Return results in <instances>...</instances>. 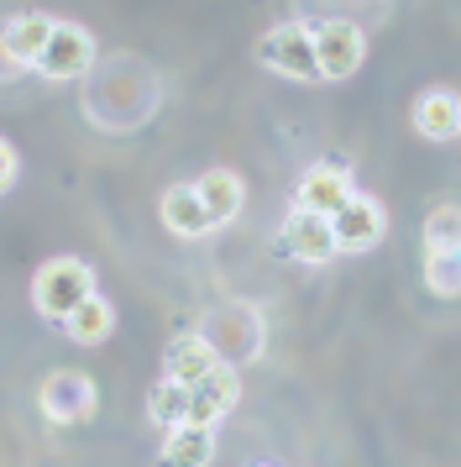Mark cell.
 Returning <instances> with one entry per match:
<instances>
[{
  "mask_svg": "<svg viewBox=\"0 0 461 467\" xmlns=\"http://www.w3.org/2000/svg\"><path fill=\"white\" fill-rule=\"evenodd\" d=\"M89 295H95V268L84 257H47L37 268V278H32V305L47 320H63Z\"/></svg>",
  "mask_w": 461,
  "mask_h": 467,
  "instance_id": "6da1fadb",
  "label": "cell"
},
{
  "mask_svg": "<svg viewBox=\"0 0 461 467\" xmlns=\"http://www.w3.org/2000/svg\"><path fill=\"white\" fill-rule=\"evenodd\" d=\"M331 242L335 253H373L377 242H383V232H388V215H383V205H377L373 194H346L341 205H335L331 215Z\"/></svg>",
  "mask_w": 461,
  "mask_h": 467,
  "instance_id": "7a4b0ae2",
  "label": "cell"
},
{
  "mask_svg": "<svg viewBox=\"0 0 461 467\" xmlns=\"http://www.w3.org/2000/svg\"><path fill=\"white\" fill-rule=\"evenodd\" d=\"M310 47H314V68H320V79H352L362 58H367V37H362V26L356 22H314L310 32Z\"/></svg>",
  "mask_w": 461,
  "mask_h": 467,
  "instance_id": "3957f363",
  "label": "cell"
},
{
  "mask_svg": "<svg viewBox=\"0 0 461 467\" xmlns=\"http://www.w3.org/2000/svg\"><path fill=\"white\" fill-rule=\"evenodd\" d=\"M257 64L283 74V79H299V85H314L320 68H314V47H310V26H272L268 37H257Z\"/></svg>",
  "mask_w": 461,
  "mask_h": 467,
  "instance_id": "277c9868",
  "label": "cell"
},
{
  "mask_svg": "<svg viewBox=\"0 0 461 467\" xmlns=\"http://www.w3.org/2000/svg\"><path fill=\"white\" fill-rule=\"evenodd\" d=\"M37 404H42V415H47L53 425H79V420L95 415L100 394H95V383L84 379V373L63 368V373H47V379H42Z\"/></svg>",
  "mask_w": 461,
  "mask_h": 467,
  "instance_id": "5b68a950",
  "label": "cell"
},
{
  "mask_svg": "<svg viewBox=\"0 0 461 467\" xmlns=\"http://www.w3.org/2000/svg\"><path fill=\"white\" fill-rule=\"evenodd\" d=\"M89 58H95L89 32L74 22H53V32H47L42 53L32 58V68H37L42 79H79L84 68H89Z\"/></svg>",
  "mask_w": 461,
  "mask_h": 467,
  "instance_id": "8992f818",
  "label": "cell"
},
{
  "mask_svg": "<svg viewBox=\"0 0 461 467\" xmlns=\"http://www.w3.org/2000/svg\"><path fill=\"white\" fill-rule=\"evenodd\" d=\"M236 400H241V379H236V368H230V362H215L200 383H189L184 420L189 425H215V420H226L230 410H236Z\"/></svg>",
  "mask_w": 461,
  "mask_h": 467,
  "instance_id": "52a82bcc",
  "label": "cell"
},
{
  "mask_svg": "<svg viewBox=\"0 0 461 467\" xmlns=\"http://www.w3.org/2000/svg\"><path fill=\"white\" fill-rule=\"evenodd\" d=\"M278 247L293 257V263H310V268H320V263H331L335 257V242H331V221L314 211H299L293 205L289 221H283V232H278Z\"/></svg>",
  "mask_w": 461,
  "mask_h": 467,
  "instance_id": "ba28073f",
  "label": "cell"
},
{
  "mask_svg": "<svg viewBox=\"0 0 461 467\" xmlns=\"http://www.w3.org/2000/svg\"><path fill=\"white\" fill-rule=\"evenodd\" d=\"M346 194H352V169H346V163H314V169L299 173L293 205H299V211H314V215H331Z\"/></svg>",
  "mask_w": 461,
  "mask_h": 467,
  "instance_id": "9c48e42d",
  "label": "cell"
},
{
  "mask_svg": "<svg viewBox=\"0 0 461 467\" xmlns=\"http://www.w3.org/2000/svg\"><path fill=\"white\" fill-rule=\"evenodd\" d=\"M215 362H220V352H215V347H210L200 331H184V337L168 341V352H163V379H173V383H184V389H189V383L205 379Z\"/></svg>",
  "mask_w": 461,
  "mask_h": 467,
  "instance_id": "30bf717a",
  "label": "cell"
},
{
  "mask_svg": "<svg viewBox=\"0 0 461 467\" xmlns=\"http://www.w3.org/2000/svg\"><path fill=\"white\" fill-rule=\"evenodd\" d=\"M415 131L425 142H456V131H461L456 89H425L415 100Z\"/></svg>",
  "mask_w": 461,
  "mask_h": 467,
  "instance_id": "8fae6325",
  "label": "cell"
},
{
  "mask_svg": "<svg viewBox=\"0 0 461 467\" xmlns=\"http://www.w3.org/2000/svg\"><path fill=\"white\" fill-rule=\"evenodd\" d=\"M158 215H163V226L173 236H205V232H215V221H210V211H205V200L194 194V184H173V190L163 194V205H158Z\"/></svg>",
  "mask_w": 461,
  "mask_h": 467,
  "instance_id": "7c38bea8",
  "label": "cell"
},
{
  "mask_svg": "<svg viewBox=\"0 0 461 467\" xmlns=\"http://www.w3.org/2000/svg\"><path fill=\"white\" fill-rule=\"evenodd\" d=\"M194 194L205 200V211H210V221H215V226L236 221V215H241V205H247V184H241L230 169H210L205 179H194Z\"/></svg>",
  "mask_w": 461,
  "mask_h": 467,
  "instance_id": "4fadbf2b",
  "label": "cell"
},
{
  "mask_svg": "<svg viewBox=\"0 0 461 467\" xmlns=\"http://www.w3.org/2000/svg\"><path fill=\"white\" fill-rule=\"evenodd\" d=\"M58 326L68 331V341H79V347H100V341L116 331V305H110L105 295H89V299H79Z\"/></svg>",
  "mask_w": 461,
  "mask_h": 467,
  "instance_id": "5bb4252c",
  "label": "cell"
},
{
  "mask_svg": "<svg viewBox=\"0 0 461 467\" xmlns=\"http://www.w3.org/2000/svg\"><path fill=\"white\" fill-rule=\"evenodd\" d=\"M215 457V425H173L163 441V462L158 467H210Z\"/></svg>",
  "mask_w": 461,
  "mask_h": 467,
  "instance_id": "9a60e30c",
  "label": "cell"
},
{
  "mask_svg": "<svg viewBox=\"0 0 461 467\" xmlns=\"http://www.w3.org/2000/svg\"><path fill=\"white\" fill-rule=\"evenodd\" d=\"M47 32H53V16H42V11H21L16 22H5L0 32V53L11 58V64H32L47 43Z\"/></svg>",
  "mask_w": 461,
  "mask_h": 467,
  "instance_id": "2e32d148",
  "label": "cell"
},
{
  "mask_svg": "<svg viewBox=\"0 0 461 467\" xmlns=\"http://www.w3.org/2000/svg\"><path fill=\"white\" fill-rule=\"evenodd\" d=\"M184 410H189V389L184 383H152V394H147V415H152V425H163V431H173V425H184Z\"/></svg>",
  "mask_w": 461,
  "mask_h": 467,
  "instance_id": "e0dca14e",
  "label": "cell"
},
{
  "mask_svg": "<svg viewBox=\"0 0 461 467\" xmlns=\"http://www.w3.org/2000/svg\"><path fill=\"white\" fill-rule=\"evenodd\" d=\"M461 247V205H440L425 221V253H456Z\"/></svg>",
  "mask_w": 461,
  "mask_h": 467,
  "instance_id": "ac0fdd59",
  "label": "cell"
},
{
  "mask_svg": "<svg viewBox=\"0 0 461 467\" xmlns=\"http://www.w3.org/2000/svg\"><path fill=\"white\" fill-rule=\"evenodd\" d=\"M425 284L435 295L456 299L461 295V257L456 253H425Z\"/></svg>",
  "mask_w": 461,
  "mask_h": 467,
  "instance_id": "d6986e66",
  "label": "cell"
},
{
  "mask_svg": "<svg viewBox=\"0 0 461 467\" xmlns=\"http://www.w3.org/2000/svg\"><path fill=\"white\" fill-rule=\"evenodd\" d=\"M11 179H16V148L0 137V194L11 190Z\"/></svg>",
  "mask_w": 461,
  "mask_h": 467,
  "instance_id": "ffe728a7",
  "label": "cell"
},
{
  "mask_svg": "<svg viewBox=\"0 0 461 467\" xmlns=\"http://www.w3.org/2000/svg\"><path fill=\"white\" fill-rule=\"evenodd\" d=\"M257 467H272V462H257Z\"/></svg>",
  "mask_w": 461,
  "mask_h": 467,
  "instance_id": "44dd1931",
  "label": "cell"
}]
</instances>
